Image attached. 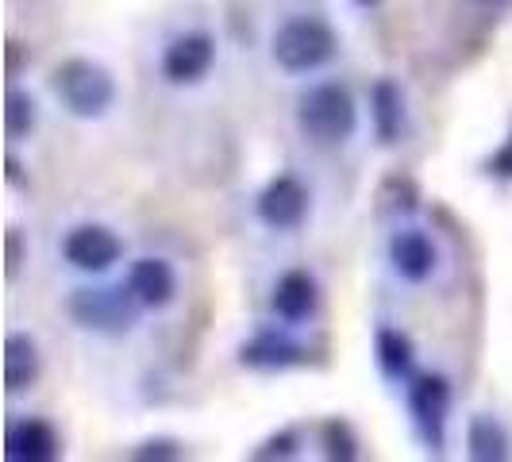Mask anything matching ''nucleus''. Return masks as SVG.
<instances>
[{"instance_id": "obj_1", "label": "nucleus", "mask_w": 512, "mask_h": 462, "mask_svg": "<svg viewBox=\"0 0 512 462\" xmlns=\"http://www.w3.org/2000/svg\"><path fill=\"white\" fill-rule=\"evenodd\" d=\"M297 128L320 147L347 143L359 131V104L343 81H316L297 97Z\"/></svg>"}, {"instance_id": "obj_2", "label": "nucleus", "mask_w": 512, "mask_h": 462, "mask_svg": "<svg viewBox=\"0 0 512 462\" xmlns=\"http://www.w3.org/2000/svg\"><path fill=\"white\" fill-rule=\"evenodd\" d=\"M54 97L77 120H101L116 104V77L97 58H66L51 77Z\"/></svg>"}, {"instance_id": "obj_3", "label": "nucleus", "mask_w": 512, "mask_h": 462, "mask_svg": "<svg viewBox=\"0 0 512 462\" xmlns=\"http://www.w3.org/2000/svg\"><path fill=\"white\" fill-rule=\"evenodd\" d=\"M335 51H339V35L320 16H289L270 39V54L285 74H316L320 66L332 62Z\"/></svg>"}, {"instance_id": "obj_4", "label": "nucleus", "mask_w": 512, "mask_h": 462, "mask_svg": "<svg viewBox=\"0 0 512 462\" xmlns=\"http://www.w3.org/2000/svg\"><path fill=\"white\" fill-rule=\"evenodd\" d=\"M66 308H70V316L81 328L101 335L131 332L139 312H143L139 297L131 293V285H85V289H74Z\"/></svg>"}, {"instance_id": "obj_5", "label": "nucleus", "mask_w": 512, "mask_h": 462, "mask_svg": "<svg viewBox=\"0 0 512 462\" xmlns=\"http://www.w3.org/2000/svg\"><path fill=\"white\" fill-rule=\"evenodd\" d=\"M409 416L420 443L428 451H443L447 416H451V382L443 374H424L409 385Z\"/></svg>"}, {"instance_id": "obj_6", "label": "nucleus", "mask_w": 512, "mask_h": 462, "mask_svg": "<svg viewBox=\"0 0 512 462\" xmlns=\"http://www.w3.org/2000/svg\"><path fill=\"white\" fill-rule=\"evenodd\" d=\"M62 258L81 274H104L124 258V243L104 224H77L62 239Z\"/></svg>"}, {"instance_id": "obj_7", "label": "nucleus", "mask_w": 512, "mask_h": 462, "mask_svg": "<svg viewBox=\"0 0 512 462\" xmlns=\"http://www.w3.org/2000/svg\"><path fill=\"white\" fill-rule=\"evenodd\" d=\"M308 205H312V197H308L305 181L293 178V174H278L274 181H266V189L258 193L255 212L270 231H293L305 224Z\"/></svg>"}, {"instance_id": "obj_8", "label": "nucleus", "mask_w": 512, "mask_h": 462, "mask_svg": "<svg viewBox=\"0 0 512 462\" xmlns=\"http://www.w3.org/2000/svg\"><path fill=\"white\" fill-rule=\"evenodd\" d=\"M216 62V39L208 31H185L162 54V77L170 85H197Z\"/></svg>"}, {"instance_id": "obj_9", "label": "nucleus", "mask_w": 512, "mask_h": 462, "mask_svg": "<svg viewBox=\"0 0 512 462\" xmlns=\"http://www.w3.org/2000/svg\"><path fill=\"white\" fill-rule=\"evenodd\" d=\"M58 455H62V439L51 420L24 416V420L8 424V432H4V459L8 462H54Z\"/></svg>"}, {"instance_id": "obj_10", "label": "nucleus", "mask_w": 512, "mask_h": 462, "mask_svg": "<svg viewBox=\"0 0 512 462\" xmlns=\"http://www.w3.org/2000/svg\"><path fill=\"white\" fill-rule=\"evenodd\" d=\"M439 251L432 243V235L420 228H401L389 235V266L397 278L420 285L436 274Z\"/></svg>"}, {"instance_id": "obj_11", "label": "nucleus", "mask_w": 512, "mask_h": 462, "mask_svg": "<svg viewBox=\"0 0 512 462\" xmlns=\"http://www.w3.org/2000/svg\"><path fill=\"white\" fill-rule=\"evenodd\" d=\"M308 359V351L293 339L289 332L278 328H266V332L251 335L243 347H239V366L247 370H262V374H274V370H293Z\"/></svg>"}, {"instance_id": "obj_12", "label": "nucleus", "mask_w": 512, "mask_h": 462, "mask_svg": "<svg viewBox=\"0 0 512 462\" xmlns=\"http://www.w3.org/2000/svg\"><path fill=\"white\" fill-rule=\"evenodd\" d=\"M270 308H274V316L282 324H305L320 308V285H316V278L308 270H289L274 285Z\"/></svg>"}, {"instance_id": "obj_13", "label": "nucleus", "mask_w": 512, "mask_h": 462, "mask_svg": "<svg viewBox=\"0 0 512 462\" xmlns=\"http://www.w3.org/2000/svg\"><path fill=\"white\" fill-rule=\"evenodd\" d=\"M128 285L143 308H166L174 305V297H178V274H174V266L166 258H139V262H131Z\"/></svg>"}, {"instance_id": "obj_14", "label": "nucleus", "mask_w": 512, "mask_h": 462, "mask_svg": "<svg viewBox=\"0 0 512 462\" xmlns=\"http://www.w3.org/2000/svg\"><path fill=\"white\" fill-rule=\"evenodd\" d=\"M39 370H43V355H39V343L27 332H8L4 335V389L16 397L31 385L39 382Z\"/></svg>"}, {"instance_id": "obj_15", "label": "nucleus", "mask_w": 512, "mask_h": 462, "mask_svg": "<svg viewBox=\"0 0 512 462\" xmlns=\"http://www.w3.org/2000/svg\"><path fill=\"white\" fill-rule=\"evenodd\" d=\"M370 120L382 143H397L405 135V93L393 77H378L370 89Z\"/></svg>"}, {"instance_id": "obj_16", "label": "nucleus", "mask_w": 512, "mask_h": 462, "mask_svg": "<svg viewBox=\"0 0 512 462\" xmlns=\"http://www.w3.org/2000/svg\"><path fill=\"white\" fill-rule=\"evenodd\" d=\"M466 451H470V459L478 462H505L512 455V439L497 416L478 412L466 424Z\"/></svg>"}, {"instance_id": "obj_17", "label": "nucleus", "mask_w": 512, "mask_h": 462, "mask_svg": "<svg viewBox=\"0 0 512 462\" xmlns=\"http://www.w3.org/2000/svg\"><path fill=\"white\" fill-rule=\"evenodd\" d=\"M374 359H378L385 378L405 382V378H412V366H416V347L401 328H382L374 335Z\"/></svg>"}, {"instance_id": "obj_18", "label": "nucleus", "mask_w": 512, "mask_h": 462, "mask_svg": "<svg viewBox=\"0 0 512 462\" xmlns=\"http://www.w3.org/2000/svg\"><path fill=\"white\" fill-rule=\"evenodd\" d=\"M35 124H39V104H35V97L12 85L4 93V135L12 143H20V139H27L35 131Z\"/></svg>"}, {"instance_id": "obj_19", "label": "nucleus", "mask_w": 512, "mask_h": 462, "mask_svg": "<svg viewBox=\"0 0 512 462\" xmlns=\"http://www.w3.org/2000/svg\"><path fill=\"white\" fill-rule=\"evenodd\" d=\"M320 447H324V459H332V462H355L362 455L359 432H355L347 420H339V416H332V420L320 428Z\"/></svg>"}, {"instance_id": "obj_20", "label": "nucleus", "mask_w": 512, "mask_h": 462, "mask_svg": "<svg viewBox=\"0 0 512 462\" xmlns=\"http://www.w3.org/2000/svg\"><path fill=\"white\" fill-rule=\"evenodd\" d=\"M301 455V436L293 432V428H282V432H274L270 439H262L255 451H251V459L258 462H270V459H297Z\"/></svg>"}, {"instance_id": "obj_21", "label": "nucleus", "mask_w": 512, "mask_h": 462, "mask_svg": "<svg viewBox=\"0 0 512 462\" xmlns=\"http://www.w3.org/2000/svg\"><path fill=\"white\" fill-rule=\"evenodd\" d=\"M185 451H181L178 439H147V443H139L135 451H131V459L139 462H174L181 459Z\"/></svg>"}, {"instance_id": "obj_22", "label": "nucleus", "mask_w": 512, "mask_h": 462, "mask_svg": "<svg viewBox=\"0 0 512 462\" xmlns=\"http://www.w3.org/2000/svg\"><path fill=\"white\" fill-rule=\"evenodd\" d=\"M24 231L20 228H8L4 235V270H8V278H16L20 274V266H24Z\"/></svg>"}, {"instance_id": "obj_23", "label": "nucleus", "mask_w": 512, "mask_h": 462, "mask_svg": "<svg viewBox=\"0 0 512 462\" xmlns=\"http://www.w3.org/2000/svg\"><path fill=\"white\" fill-rule=\"evenodd\" d=\"M486 170L493 174V178H505V181H512V135L493 151V158L486 162Z\"/></svg>"}, {"instance_id": "obj_24", "label": "nucleus", "mask_w": 512, "mask_h": 462, "mask_svg": "<svg viewBox=\"0 0 512 462\" xmlns=\"http://www.w3.org/2000/svg\"><path fill=\"white\" fill-rule=\"evenodd\" d=\"M4 178H8V185H16V189L24 185V166H20V158H16V154H8V158H4Z\"/></svg>"}, {"instance_id": "obj_25", "label": "nucleus", "mask_w": 512, "mask_h": 462, "mask_svg": "<svg viewBox=\"0 0 512 462\" xmlns=\"http://www.w3.org/2000/svg\"><path fill=\"white\" fill-rule=\"evenodd\" d=\"M20 66H24V47L12 39L8 43V77H20Z\"/></svg>"}, {"instance_id": "obj_26", "label": "nucleus", "mask_w": 512, "mask_h": 462, "mask_svg": "<svg viewBox=\"0 0 512 462\" xmlns=\"http://www.w3.org/2000/svg\"><path fill=\"white\" fill-rule=\"evenodd\" d=\"M478 4H486V8H497V4H501V0H478Z\"/></svg>"}, {"instance_id": "obj_27", "label": "nucleus", "mask_w": 512, "mask_h": 462, "mask_svg": "<svg viewBox=\"0 0 512 462\" xmlns=\"http://www.w3.org/2000/svg\"><path fill=\"white\" fill-rule=\"evenodd\" d=\"M362 4H370V0H362Z\"/></svg>"}]
</instances>
